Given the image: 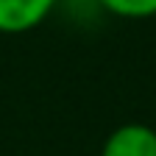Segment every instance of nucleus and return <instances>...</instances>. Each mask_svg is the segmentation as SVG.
Returning a JSON list of instances; mask_svg holds the SVG:
<instances>
[{"instance_id": "obj_1", "label": "nucleus", "mask_w": 156, "mask_h": 156, "mask_svg": "<svg viewBox=\"0 0 156 156\" xmlns=\"http://www.w3.org/2000/svg\"><path fill=\"white\" fill-rule=\"evenodd\" d=\"M58 0H0V34H31L53 17Z\"/></svg>"}, {"instance_id": "obj_2", "label": "nucleus", "mask_w": 156, "mask_h": 156, "mask_svg": "<svg viewBox=\"0 0 156 156\" xmlns=\"http://www.w3.org/2000/svg\"><path fill=\"white\" fill-rule=\"evenodd\" d=\"M98 156H156V128L148 123H123L106 134Z\"/></svg>"}, {"instance_id": "obj_3", "label": "nucleus", "mask_w": 156, "mask_h": 156, "mask_svg": "<svg viewBox=\"0 0 156 156\" xmlns=\"http://www.w3.org/2000/svg\"><path fill=\"white\" fill-rule=\"evenodd\" d=\"M103 14L117 20H151L156 17V0H98Z\"/></svg>"}]
</instances>
